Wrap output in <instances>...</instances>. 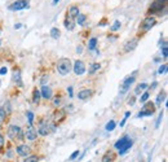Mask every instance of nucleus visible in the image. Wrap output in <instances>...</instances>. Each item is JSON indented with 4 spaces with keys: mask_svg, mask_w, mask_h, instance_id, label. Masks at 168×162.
<instances>
[{
    "mask_svg": "<svg viewBox=\"0 0 168 162\" xmlns=\"http://www.w3.org/2000/svg\"><path fill=\"white\" fill-rule=\"evenodd\" d=\"M50 37H52L53 39H58L60 37H61V31H60V29L58 27L50 29Z\"/></svg>",
    "mask_w": 168,
    "mask_h": 162,
    "instance_id": "bb28decb",
    "label": "nucleus"
},
{
    "mask_svg": "<svg viewBox=\"0 0 168 162\" xmlns=\"http://www.w3.org/2000/svg\"><path fill=\"white\" fill-rule=\"evenodd\" d=\"M162 118H163V110H162L160 113H159V117H158V121H157V125H155V127H159V125H160V121H162Z\"/></svg>",
    "mask_w": 168,
    "mask_h": 162,
    "instance_id": "4c0bfd02",
    "label": "nucleus"
},
{
    "mask_svg": "<svg viewBox=\"0 0 168 162\" xmlns=\"http://www.w3.org/2000/svg\"><path fill=\"white\" fill-rule=\"evenodd\" d=\"M140 162H144V161H140Z\"/></svg>",
    "mask_w": 168,
    "mask_h": 162,
    "instance_id": "8fccbe9b",
    "label": "nucleus"
},
{
    "mask_svg": "<svg viewBox=\"0 0 168 162\" xmlns=\"http://www.w3.org/2000/svg\"><path fill=\"white\" fill-rule=\"evenodd\" d=\"M134 103H136V96H134V95H132L131 97L128 99V105H130V106H133Z\"/></svg>",
    "mask_w": 168,
    "mask_h": 162,
    "instance_id": "c9c22d12",
    "label": "nucleus"
},
{
    "mask_svg": "<svg viewBox=\"0 0 168 162\" xmlns=\"http://www.w3.org/2000/svg\"><path fill=\"white\" fill-rule=\"evenodd\" d=\"M139 42H140V38H137V37H134V38H132L131 40H128L127 43L124 44V47H123V53H128V52L134 51L137 47V44H139Z\"/></svg>",
    "mask_w": 168,
    "mask_h": 162,
    "instance_id": "9b49d317",
    "label": "nucleus"
},
{
    "mask_svg": "<svg viewBox=\"0 0 168 162\" xmlns=\"http://www.w3.org/2000/svg\"><path fill=\"white\" fill-rule=\"evenodd\" d=\"M66 117H67V113L65 112V109H61V108H57L55 112H53V114H52V123L57 127V126L61 125L62 122L65 121Z\"/></svg>",
    "mask_w": 168,
    "mask_h": 162,
    "instance_id": "39448f33",
    "label": "nucleus"
},
{
    "mask_svg": "<svg viewBox=\"0 0 168 162\" xmlns=\"http://www.w3.org/2000/svg\"><path fill=\"white\" fill-rule=\"evenodd\" d=\"M130 116H131V112H127V113H125V116H124V119H123V121L120 122V126H124L125 121H127V118H128V117H130Z\"/></svg>",
    "mask_w": 168,
    "mask_h": 162,
    "instance_id": "58836bf2",
    "label": "nucleus"
},
{
    "mask_svg": "<svg viewBox=\"0 0 168 162\" xmlns=\"http://www.w3.org/2000/svg\"><path fill=\"white\" fill-rule=\"evenodd\" d=\"M106 23H107V18H106V17H104L102 21L98 22V26H104V25H106Z\"/></svg>",
    "mask_w": 168,
    "mask_h": 162,
    "instance_id": "79ce46f5",
    "label": "nucleus"
},
{
    "mask_svg": "<svg viewBox=\"0 0 168 162\" xmlns=\"http://www.w3.org/2000/svg\"><path fill=\"white\" fill-rule=\"evenodd\" d=\"M64 25H65V27L69 30V31H73L74 27H75V20L74 18H71V17H67L66 16V18L64 21Z\"/></svg>",
    "mask_w": 168,
    "mask_h": 162,
    "instance_id": "412c9836",
    "label": "nucleus"
},
{
    "mask_svg": "<svg viewBox=\"0 0 168 162\" xmlns=\"http://www.w3.org/2000/svg\"><path fill=\"white\" fill-rule=\"evenodd\" d=\"M133 145V140L128 136H123L122 139H119L118 142L115 143V148L119 151V154H124L127 153V151Z\"/></svg>",
    "mask_w": 168,
    "mask_h": 162,
    "instance_id": "20e7f679",
    "label": "nucleus"
},
{
    "mask_svg": "<svg viewBox=\"0 0 168 162\" xmlns=\"http://www.w3.org/2000/svg\"><path fill=\"white\" fill-rule=\"evenodd\" d=\"M78 156H79V151H75V152L73 153V154H71V156H70V161H73V160H75V158H76V157H78Z\"/></svg>",
    "mask_w": 168,
    "mask_h": 162,
    "instance_id": "a19ab883",
    "label": "nucleus"
},
{
    "mask_svg": "<svg viewBox=\"0 0 168 162\" xmlns=\"http://www.w3.org/2000/svg\"><path fill=\"white\" fill-rule=\"evenodd\" d=\"M166 69H167V64H163L160 68H159L158 73H159V74H163V73H166Z\"/></svg>",
    "mask_w": 168,
    "mask_h": 162,
    "instance_id": "e433bc0d",
    "label": "nucleus"
},
{
    "mask_svg": "<svg viewBox=\"0 0 168 162\" xmlns=\"http://www.w3.org/2000/svg\"><path fill=\"white\" fill-rule=\"evenodd\" d=\"M40 99H41V95H40V89H38L36 87H35L34 89H32V104L35 105H39L40 104Z\"/></svg>",
    "mask_w": 168,
    "mask_h": 162,
    "instance_id": "aec40b11",
    "label": "nucleus"
},
{
    "mask_svg": "<svg viewBox=\"0 0 168 162\" xmlns=\"http://www.w3.org/2000/svg\"><path fill=\"white\" fill-rule=\"evenodd\" d=\"M26 114H27V118H29V125L34 126V113H32V112H27Z\"/></svg>",
    "mask_w": 168,
    "mask_h": 162,
    "instance_id": "f704fd0d",
    "label": "nucleus"
},
{
    "mask_svg": "<svg viewBox=\"0 0 168 162\" xmlns=\"http://www.w3.org/2000/svg\"><path fill=\"white\" fill-rule=\"evenodd\" d=\"M136 74V73H134ZM134 74L133 75H131V77H128V78H125L124 79V82L122 83V88H120V94H125V92L130 89V87L132 83H134V80H136V78H134Z\"/></svg>",
    "mask_w": 168,
    "mask_h": 162,
    "instance_id": "4468645a",
    "label": "nucleus"
},
{
    "mask_svg": "<svg viewBox=\"0 0 168 162\" xmlns=\"http://www.w3.org/2000/svg\"><path fill=\"white\" fill-rule=\"evenodd\" d=\"M0 44H1V40H0Z\"/></svg>",
    "mask_w": 168,
    "mask_h": 162,
    "instance_id": "09e8293b",
    "label": "nucleus"
},
{
    "mask_svg": "<svg viewBox=\"0 0 168 162\" xmlns=\"http://www.w3.org/2000/svg\"><path fill=\"white\" fill-rule=\"evenodd\" d=\"M40 95H41V97H43L44 100H50V97L53 96V92H52V89H50V87L43 86L41 89H40Z\"/></svg>",
    "mask_w": 168,
    "mask_h": 162,
    "instance_id": "a211bd4d",
    "label": "nucleus"
},
{
    "mask_svg": "<svg viewBox=\"0 0 168 162\" xmlns=\"http://www.w3.org/2000/svg\"><path fill=\"white\" fill-rule=\"evenodd\" d=\"M80 11H79V5L78 4H73L71 7H69L67 9V17H71V18H76L78 16H79Z\"/></svg>",
    "mask_w": 168,
    "mask_h": 162,
    "instance_id": "f3484780",
    "label": "nucleus"
},
{
    "mask_svg": "<svg viewBox=\"0 0 168 162\" xmlns=\"http://www.w3.org/2000/svg\"><path fill=\"white\" fill-rule=\"evenodd\" d=\"M4 147H5V140H4V136L0 134V154L4 153Z\"/></svg>",
    "mask_w": 168,
    "mask_h": 162,
    "instance_id": "72a5a7b5",
    "label": "nucleus"
},
{
    "mask_svg": "<svg viewBox=\"0 0 168 162\" xmlns=\"http://www.w3.org/2000/svg\"><path fill=\"white\" fill-rule=\"evenodd\" d=\"M115 126H116L115 121H110L109 123H107L106 126H105V128H106V131H113L114 128H115Z\"/></svg>",
    "mask_w": 168,
    "mask_h": 162,
    "instance_id": "473e14b6",
    "label": "nucleus"
},
{
    "mask_svg": "<svg viewBox=\"0 0 168 162\" xmlns=\"http://www.w3.org/2000/svg\"><path fill=\"white\" fill-rule=\"evenodd\" d=\"M67 92H69V95H70V97H73V87H69Z\"/></svg>",
    "mask_w": 168,
    "mask_h": 162,
    "instance_id": "37998d69",
    "label": "nucleus"
},
{
    "mask_svg": "<svg viewBox=\"0 0 168 162\" xmlns=\"http://www.w3.org/2000/svg\"><path fill=\"white\" fill-rule=\"evenodd\" d=\"M9 162H10V161H9Z\"/></svg>",
    "mask_w": 168,
    "mask_h": 162,
    "instance_id": "3c124183",
    "label": "nucleus"
},
{
    "mask_svg": "<svg viewBox=\"0 0 168 162\" xmlns=\"http://www.w3.org/2000/svg\"><path fill=\"white\" fill-rule=\"evenodd\" d=\"M116 157H118V154H116L114 151H111V149H109V151H106L105 154L102 156L101 162H115Z\"/></svg>",
    "mask_w": 168,
    "mask_h": 162,
    "instance_id": "dca6fc26",
    "label": "nucleus"
},
{
    "mask_svg": "<svg viewBox=\"0 0 168 162\" xmlns=\"http://www.w3.org/2000/svg\"><path fill=\"white\" fill-rule=\"evenodd\" d=\"M149 97H150V91H144L142 94H141V97H140V103L145 104L146 101L149 100Z\"/></svg>",
    "mask_w": 168,
    "mask_h": 162,
    "instance_id": "c85d7f7f",
    "label": "nucleus"
},
{
    "mask_svg": "<svg viewBox=\"0 0 168 162\" xmlns=\"http://www.w3.org/2000/svg\"><path fill=\"white\" fill-rule=\"evenodd\" d=\"M16 152H17V154H18L20 157L25 158V157H27V156L31 154L32 149H31V147L27 145V144H20V145H17Z\"/></svg>",
    "mask_w": 168,
    "mask_h": 162,
    "instance_id": "f8f14e48",
    "label": "nucleus"
},
{
    "mask_svg": "<svg viewBox=\"0 0 168 162\" xmlns=\"http://www.w3.org/2000/svg\"><path fill=\"white\" fill-rule=\"evenodd\" d=\"M85 21H87V16H85V14H82V13H79V16L76 17V22L79 23V25H82V26H83Z\"/></svg>",
    "mask_w": 168,
    "mask_h": 162,
    "instance_id": "7c9ffc66",
    "label": "nucleus"
},
{
    "mask_svg": "<svg viewBox=\"0 0 168 162\" xmlns=\"http://www.w3.org/2000/svg\"><path fill=\"white\" fill-rule=\"evenodd\" d=\"M5 71H7V70H5V68H4L3 70H0V74H5Z\"/></svg>",
    "mask_w": 168,
    "mask_h": 162,
    "instance_id": "a18cd8bd",
    "label": "nucleus"
},
{
    "mask_svg": "<svg viewBox=\"0 0 168 162\" xmlns=\"http://www.w3.org/2000/svg\"><path fill=\"white\" fill-rule=\"evenodd\" d=\"M93 96V89L91 88H83L78 92V99L79 100H88Z\"/></svg>",
    "mask_w": 168,
    "mask_h": 162,
    "instance_id": "2eb2a0df",
    "label": "nucleus"
},
{
    "mask_svg": "<svg viewBox=\"0 0 168 162\" xmlns=\"http://www.w3.org/2000/svg\"><path fill=\"white\" fill-rule=\"evenodd\" d=\"M12 80H13V82L16 83L18 87L22 86V83H21V70L18 68H16L13 70V77H12Z\"/></svg>",
    "mask_w": 168,
    "mask_h": 162,
    "instance_id": "6ab92c4d",
    "label": "nucleus"
},
{
    "mask_svg": "<svg viewBox=\"0 0 168 162\" xmlns=\"http://www.w3.org/2000/svg\"><path fill=\"white\" fill-rule=\"evenodd\" d=\"M0 32H1V25H0Z\"/></svg>",
    "mask_w": 168,
    "mask_h": 162,
    "instance_id": "de8ad7c7",
    "label": "nucleus"
},
{
    "mask_svg": "<svg viewBox=\"0 0 168 162\" xmlns=\"http://www.w3.org/2000/svg\"><path fill=\"white\" fill-rule=\"evenodd\" d=\"M64 92L61 91V89H58L57 91L56 95H53L52 97H50V100H52V106L55 108V109H57V108H60L62 105V103H64Z\"/></svg>",
    "mask_w": 168,
    "mask_h": 162,
    "instance_id": "9d476101",
    "label": "nucleus"
},
{
    "mask_svg": "<svg viewBox=\"0 0 168 162\" xmlns=\"http://www.w3.org/2000/svg\"><path fill=\"white\" fill-rule=\"evenodd\" d=\"M73 70H74V73L76 74V75H83V74L85 73V70H87L84 61H82V60H76V61L74 62Z\"/></svg>",
    "mask_w": 168,
    "mask_h": 162,
    "instance_id": "ddd939ff",
    "label": "nucleus"
},
{
    "mask_svg": "<svg viewBox=\"0 0 168 162\" xmlns=\"http://www.w3.org/2000/svg\"><path fill=\"white\" fill-rule=\"evenodd\" d=\"M58 1H60V0H53V4H57Z\"/></svg>",
    "mask_w": 168,
    "mask_h": 162,
    "instance_id": "49530a36",
    "label": "nucleus"
},
{
    "mask_svg": "<svg viewBox=\"0 0 168 162\" xmlns=\"http://www.w3.org/2000/svg\"><path fill=\"white\" fill-rule=\"evenodd\" d=\"M30 4V0H16L14 3L8 7L9 11H21V9H25V8H29Z\"/></svg>",
    "mask_w": 168,
    "mask_h": 162,
    "instance_id": "1a4fd4ad",
    "label": "nucleus"
},
{
    "mask_svg": "<svg viewBox=\"0 0 168 162\" xmlns=\"http://www.w3.org/2000/svg\"><path fill=\"white\" fill-rule=\"evenodd\" d=\"M97 38H91L89 39V42H88V48L91 51H93V49H96V46H97Z\"/></svg>",
    "mask_w": 168,
    "mask_h": 162,
    "instance_id": "c756f323",
    "label": "nucleus"
},
{
    "mask_svg": "<svg viewBox=\"0 0 168 162\" xmlns=\"http://www.w3.org/2000/svg\"><path fill=\"white\" fill-rule=\"evenodd\" d=\"M1 109L4 110V113L7 114V117H10V114H12V105H10L9 101H7V103L3 105Z\"/></svg>",
    "mask_w": 168,
    "mask_h": 162,
    "instance_id": "a878e982",
    "label": "nucleus"
},
{
    "mask_svg": "<svg viewBox=\"0 0 168 162\" xmlns=\"http://www.w3.org/2000/svg\"><path fill=\"white\" fill-rule=\"evenodd\" d=\"M166 96H167L166 89H162V91L158 94V96H157V105H160L162 103H163V101L166 100Z\"/></svg>",
    "mask_w": 168,
    "mask_h": 162,
    "instance_id": "b1692460",
    "label": "nucleus"
},
{
    "mask_svg": "<svg viewBox=\"0 0 168 162\" xmlns=\"http://www.w3.org/2000/svg\"><path fill=\"white\" fill-rule=\"evenodd\" d=\"M100 69H101V64H100V62H93V64H92L91 66H89V69H88L89 75H92V74L97 73Z\"/></svg>",
    "mask_w": 168,
    "mask_h": 162,
    "instance_id": "5701e85b",
    "label": "nucleus"
},
{
    "mask_svg": "<svg viewBox=\"0 0 168 162\" xmlns=\"http://www.w3.org/2000/svg\"><path fill=\"white\" fill-rule=\"evenodd\" d=\"M71 70H73V62H71L70 58L62 57L58 60V62H57V71H58V74L65 77V75H67Z\"/></svg>",
    "mask_w": 168,
    "mask_h": 162,
    "instance_id": "7ed1b4c3",
    "label": "nucleus"
},
{
    "mask_svg": "<svg viewBox=\"0 0 168 162\" xmlns=\"http://www.w3.org/2000/svg\"><path fill=\"white\" fill-rule=\"evenodd\" d=\"M7 135L8 137L12 140V142H22L25 137H23V130L20 127V126L16 125H9L7 128Z\"/></svg>",
    "mask_w": 168,
    "mask_h": 162,
    "instance_id": "f03ea898",
    "label": "nucleus"
},
{
    "mask_svg": "<svg viewBox=\"0 0 168 162\" xmlns=\"http://www.w3.org/2000/svg\"><path fill=\"white\" fill-rule=\"evenodd\" d=\"M166 7H167V0H154V1L151 3V5H150L148 13L154 14V13H157V12H160Z\"/></svg>",
    "mask_w": 168,
    "mask_h": 162,
    "instance_id": "0eeeda50",
    "label": "nucleus"
},
{
    "mask_svg": "<svg viewBox=\"0 0 168 162\" xmlns=\"http://www.w3.org/2000/svg\"><path fill=\"white\" fill-rule=\"evenodd\" d=\"M76 52H78V53H82V52H83V47H82V46H78Z\"/></svg>",
    "mask_w": 168,
    "mask_h": 162,
    "instance_id": "c03bdc74",
    "label": "nucleus"
},
{
    "mask_svg": "<svg viewBox=\"0 0 168 162\" xmlns=\"http://www.w3.org/2000/svg\"><path fill=\"white\" fill-rule=\"evenodd\" d=\"M120 27H122V23H120V21H118V20H116L115 22H114V25L111 26V29H110V30H111V31H118V30L120 29Z\"/></svg>",
    "mask_w": 168,
    "mask_h": 162,
    "instance_id": "2f4dec72",
    "label": "nucleus"
},
{
    "mask_svg": "<svg viewBox=\"0 0 168 162\" xmlns=\"http://www.w3.org/2000/svg\"><path fill=\"white\" fill-rule=\"evenodd\" d=\"M8 118H9V117H7V114L4 113V110L0 108V127H1L5 122H8Z\"/></svg>",
    "mask_w": 168,
    "mask_h": 162,
    "instance_id": "cd10ccee",
    "label": "nucleus"
},
{
    "mask_svg": "<svg viewBox=\"0 0 168 162\" xmlns=\"http://www.w3.org/2000/svg\"><path fill=\"white\" fill-rule=\"evenodd\" d=\"M167 56H168V51H167V44L164 43V46H163V57H164V58H167Z\"/></svg>",
    "mask_w": 168,
    "mask_h": 162,
    "instance_id": "ea45409f",
    "label": "nucleus"
},
{
    "mask_svg": "<svg viewBox=\"0 0 168 162\" xmlns=\"http://www.w3.org/2000/svg\"><path fill=\"white\" fill-rule=\"evenodd\" d=\"M157 18H155L154 16H148V17H145L142 21H141V23H140V29H139V35H137V38H140V35H141V38L144 37V35L146 34L148 31H150L153 27H154L155 25H157Z\"/></svg>",
    "mask_w": 168,
    "mask_h": 162,
    "instance_id": "f257e3e1",
    "label": "nucleus"
},
{
    "mask_svg": "<svg viewBox=\"0 0 168 162\" xmlns=\"http://www.w3.org/2000/svg\"><path fill=\"white\" fill-rule=\"evenodd\" d=\"M38 130L34 127V126H31V125H29L27 127H26V130L23 131V137L25 139H27L30 140V142H34V140H36L38 139Z\"/></svg>",
    "mask_w": 168,
    "mask_h": 162,
    "instance_id": "6e6552de",
    "label": "nucleus"
},
{
    "mask_svg": "<svg viewBox=\"0 0 168 162\" xmlns=\"http://www.w3.org/2000/svg\"><path fill=\"white\" fill-rule=\"evenodd\" d=\"M155 110H157V108H155V104L151 103V101H146L145 104H144L142 106V110L137 114V117L139 118H141V117H146V116H153L155 113Z\"/></svg>",
    "mask_w": 168,
    "mask_h": 162,
    "instance_id": "423d86ee",
    "label": "nucleus"
},
{
    "mask_svg": "<svg viewBox=\"0 0 168 162\" xmlns=\"http://www.w3.org/2000/svg\"><path fill=\"white\" fill-rule=\"evenodd\" d=\"M39 161H40V156L38 154H30L23 158V162H39Z\"/></svg>",
    "mask_w": 168,
    "mask_h": 162,
    "instance_id": "393cba45",
    "label": "nucleus"
},
{
    "mask_svg": "<svg viewBox=\"0 0 168 162\" xmlns=\"http://www.w3.org/2000/svg\"><path fill=\"white\" fill-rule=\"evenodd\" d=\"M148 88H149L148 83H140V85H137L136 88H134V95H141L144 91H146Z\"/></svg>",
    "mask_w": 168,
    "mask_h": 162,
    "instance_id": "4be33fe9",
    "label": "nucleus"
}]
</instances>
